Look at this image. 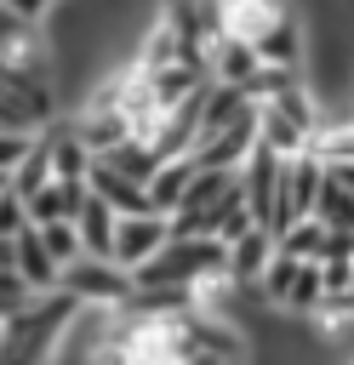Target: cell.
<instances>
[{"label": "cell", "mask_w": 354, "mask_h": 365, "mask_svg": "<svg viewBox=\"0 0 354 365\" xmlns=\"http://www.w3.org/2000/svg\"><path fill=\"white\" fill-rule=\"evenodd\" d=\"M57 291L80 308H120L131 297V274L108 257H74L63 274H57Z\"/></svg>", "instance_id": "obj_1"}, {"label": "cell", "mask_w": 354, "mask_h": 365, "mask_svg": "<svg viewBox=\"0 0 354 365\" xmlns=\"http://www.w3.org/2000/svg\"><path fill=\"white\" fill-rule=\"evenodd\" d=\"M234 188H240L251 222L268 228V217H274V194H280V154H268L263 143H251V154L234 165Z\"/></svg>", "instance_id": "obj_2"}, {"label": "cell", "mask_w": 354, "mask_h": 365, "mask_svg": "<svg viewBox=\"0 0 354 365\" xmlns=\"http://www.w3.org/2000/svg\"><path fill=\"white\" fill-rule=\"evenodd\" d=\"M160 245H166V217H160V211H131V217H114L108 262H120V268L131 274V268H137V262H148Z\"/></svg>", "instance_id": "obj_3"}, {"label": "cell", "mask_w": 354, "mask_h": 365, "mask_svg": "<svg viewBox=\"0 0 354 365\" xmlns=\"http://www.w3.org/2000/svg\"><path fill=\"white\" fill-rule=\"evenodd\" d=\"M160 23L177 34V40H188V46H211L217 34H223V0H166L160 6Z\"/></svg>", "instance_id": "obj_4"}, {"label": "cell", "mask_w": 354, "mask_h": 365, "mask_svg": "<svg viewBox=\"0 0 354 365\" xmlns=\"http://www.w3.org/2000/svg\"><path fill=\"white\" fill-rule=\"evenodd\" d=\"M11 274L29 285V297H46V291H57V274H63V268L46 257V245H40L34 222L11 234Z\"/></svg>", "instance_id": "obj_5"}, {"label": "cell", "mask_w": 354, "mask_h": 365, "mask_svg": "<svg viewBox=\"0 0 354 365\" xmlns=\"http://www.w3.org/2000/svg\"><path fill=\"white\" fill-rule=\"evenodd\" d=\"M268 257H274V234H268V228H246L240 240L223 245V279L240 285V291H251V279L263 274Z\"/></svg>", "instance_id": "obj_6"}, {"label": "cell", "mask_w": 354, "mask_h": 365, "mask_svg": "<svg viewBox=\"0 0 354 365\" xmlns=\"http://www.w3.org/2000/svg\"><path fill=\"white\" fill-rule=\"evenodd\" d=\"M251 51H257L263 68H303V23H297L291 11H280V17L251 40Z\"/></svg>", "instance_id": "obj_7"}, {"label": "cell", "mask_w": 354, "mask_h": 365, "mask_svg": "<svg viewBox=\"0 0 354 365\" xmlns=\"http://www.w3.org/2000/svg\"><path fill=\"white\" fill-rule=\"evenodd\" d=\"M257 68H263L257 51H251L246 40H234V34H217V40L206 46V80H217V86H240V91H246V80H251Z\"/></svg>", "instance_id": "obj_8"}, {"label": "cell", "mask_w": 354, "mask_h": 365, "mask_svg": "<svg viewBox=\"0 0 354 365\" xmlns=\"http://www.w3.org/2000/svg\"><path fill=\"white\" fill-rule=\"evenodd\" d=\"M86 188L114 211V217H131V211H148V200H143V182H126L120 171H108L103 160H91L86 165Z\"/></svg>", "instance_id": "obj_9"}, {"label": "cell", "mask_w": 354, "mask_h": 365, "mask_svg": "<svg viewBox=\"0 0 354 365\" xmlns=\"http://www.w3.org/2000/svg\"><path fill=\"white\" fill-rule=\"evenodd\" d=\"M40 131H46V148H51V177H57V182H86L91 154H86V143L74 137V125L51 120V125H40Z\"/></svg>", "instance_id": "obj_10"}, {"label": "cell", "mask_w": 354, "mask_h": 365, "mask_svg": "<svg viewBox=\"0 0 354 365\" xmlns=\"http://www.w3.org/2000/svg\"><path fill=\"white\" fill-rule=\"evenodd\" d=\"M188 177H194V160H160V165L148 171V182H143V200H148V211L171 217V211L183 205V188H188Z\"/></svg>", "instance_id": "obj_11"}, {"label": "cell", "mask_w": 354, "mask_h": 365, "mask_svg": "<svg viewBox=\"0 0 354 365\" xmlns=\"http://www.w3.org/2000/svg\"><path fill=\"white\" fill-rule=\"evenodd\" d=\"M74 234H80V257H108V240H114V211L86 188V200L74 205Z\"/></svg>", "instance_id": "obj_12"}, {"label": "cell", "mask_w": 354, "mask_h": 365, "mask_svg": "<svg viewBox=\"0 0 354 365\" xmlns=\"http://www.w3.org/2000/svg\"><path fill=\"white\" fill-rule=\"evenodd\" d=\"M86 200V182H40L29 200H23V211H29V222L40 228V222H63V217H74V205Z\"/></svg>", "instance_id": "obj_13"}, {"label": "cell", "mask_w": 354, "mask_h": 365, "mask_svg": "<svg viewBox=\"0 0 354 365\" xmlns=\"http://www.w3.org/2000/svg\"><path fill=\"white\" fill-rule=\"evenodd\" d=\"M280 11H285L280 0H223V34H234V40H246V46H251V40H257Z\"/></svg>", "instance_id": "obj_14"}, {"label": "cell", "mask_w": 354, "mask_h": 365, "mask_svg": "<svg viewBox=\"0 0 354 365\" xmlns=\"http://www.w3.org/2000/svg\"><path fill=\"white\" fill-rule=\"evenodd\" d=\"M40 182H51V148H46V131H34L29 148H23V160L6 171V188H11L17 200H29Z\"/></svg>", "instance_id": "obj_15"}, {"label": "cell", "mask_w": 354, "mask_h": 365, "mask_svg": "<svg viewBox=\"0 0 354 365\" xmlns=\"http://www.w3.org/2000/svg\"><path fill=\"white\" fill-rule=\"evenodd\" d=\"M320 245H325V222L314 217H291L285 228H274V251L291 262H320Z\"/></svg>", "instance_id": "obj_16"}, {"label": "cell", "mask_w": 354, "mask_h": 365, "mask_svg": "<svg viewBox=\"0 0 354 365\" xmlns=\"http://www.w3.org/2000/svg\"><path fill=\"white\" fill-rule=\"evenodd\" d=\"M91 160H103L108 171H120L126 182H148V171L160 165L154 154H148V143H137V137H126V143H114L108 154H91Z\"/></svg>", "instance_id": "obj_17"}, {"label": "cell", "mask_w": 354, "mask_h": 365, "mask_svg": "<svg viewBox=\"0 0 354 365\" xmlns=\"http://www.w3.org/2000/svg\"><path fill=\"white\" fill-rule=\"evenodd\" d=\"M34 234H40V245H46V257H51L57 268H69V262L80 257V234H74V222H69V217H63V222H40Z\"/></svg>", "instance_id": "obj_18"}, {"label": "cell", "mask_w": 354, "mask_h": 365, "mask_svg": "<svg viewBox=\"0 0 354 365\" xmlns=\"http://www.w3.org/2000/svg\"><path fill=\"white\" fill-rule=\"evenodd\" d=\"M17 228H29V211H23V200L11 188H0V240H11Z\"/></svg>", "instance_id": "obj_19"}, {"label": "cell", "mask_w": 354, "mask_h": 365, "mask_svg": "<svg viewBox=\"0 0 354 365\" xmlns=\"http://www.w3.org/2000/svg\"><path fill=\"white\" fill-rule=\"evenodd\" d=\"M0 6H6L17 23H34V29H40V23L51 17V6H57V0H0Z\"/></svg>", "instance_id": "obj_20"}, {"label": "cell", "mask_w": 354, "mask_h": 365, "mask_svg": "<svg viewBox=\"0 0 354 365\" xmlns=\"http://www.w3.org/2000/svg\"><path fill=\"white\" fill-rule=\"evenodd\" d=\"M29 137H34V131H0V177H6V171H11L17 160H23Z\"/></svg>", "instance_id": "obj_21"}, {"label": "cell", "mask_w": 354, "mask_h": 365, "mask_svg": "<svg viewBox=\"0 0 354 365\" xmlns=\"http://www.w3.org/2000/svg\"><path fill=\"white\" fill-rule=\"evenodd\" d=\"M23 302H29V285H23L17 274H0V319H6V314H17Z\"/></svg>", "instance_id": "obj_22"}]
</instances>
